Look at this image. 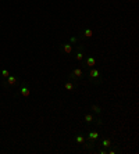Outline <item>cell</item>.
Returning a JSON list of instances; mask_svg holds the SVG:
<instances>
[{
  "instance_id": "6da1fadb",
  "label": "cell",
  "mask_w": 139,
  "mask_h": 154,
  "mask_svg": "<svg viewBox=\"0 0 139 154\" xmlns=\"http://www.w3.org/2000/svg\"><path fill=\"white\" fill-rule=\"evenodd\" d=\"M88 79H89V82L93 83V85H102L103 83V75L100 74V71L97 68H89Z\"/></svg>"
},
{
  "instance_id": "277c9868",
  "label": "cell",
  "mask_w": 139,
  "mask_h": 154,
  "mask_svg": "<svg viewBox=\"0 0 139 154\" xmlns=\"http://www.w3.org/2000/svg\"><path fill=\"white\" fill-rule=\"evenodd\" d=\"M70 81H74V82H81L84 78H85V72L82 68H75L70 72V75L67 76Z\"/></svg>"
},
{
  "instance_id": "d6986e66",
  "label": "cell",
  "mask_w": 139,
  "mask_h": 154,
  "mask_svg": "<svg viewBox=\"0 0 139 154\" xmlns=\"http://www.w3.org/2000/svg\"><path fill=\"white\" fill-rule=\"evenodd\" d=\"M97 153H99V154H107V149H103V147H102Z\"/></svg>"
},
{
  "instance_id": "5bb4252c",
  "label": "cell",
  "mask_w": 139,
  "mask_h": 154,
  "mask_svg": "<svg viewBox=\"0 0 139 154\" xmlns=\"http://www.w3.org/2000/svg\"><path fill=\"white\" fill-rule=\"evenodd\" d=\"M99 137H100V133H99L97 131H89V133H88V139H89V140H95V142H97Z\"/></svg>"
},
{
  "instance_id": "e0dca14e",
  "label": "cell",
  "mask_w": 139,
  "mask_h": 154,
  "mask_svg": "<svg viewBox=\"0 0 139 154\" xmlns=\"http://www.w3.org/2000/svg\"><path fill=\"white\" fill-rule=\"evenodd\" d=\"M10 75V72H9V70H6V68H3V70H0V76L4 79V78H7Z\"/></svg>"
},
{
  "instance_id": "30bf717a",
  "label": "cell",
  "mask_w": 139,
  "mask_h": 154,
  "mask_svg": "<svg viewBox=\"0 0 139 154\" xmlns=\"http://www.w3.org/2000/svg\"><path fill=\"white\" fill-rule=\"evenodd\" d=\"M95 146H96V142L95 140H89V139L86 140L85 139V142L82 143V149L84 150H88V151H92L95 149Z\"/></svg>"
},
{
  "instance_id": "5b68a950",
  "label": "cell",
  "mask_w": 139,
  "mask_h": 154,
  "mask_svg": "<svg viewBox=\"0 0 139 154\" xmlns=\"http://www.w3.org/2000/svg\"><path fill=\"white\" fill-rule=\"evenodd\" d=\"M72 58H75L76 61H82L84 60V57H85V46L84 44H78L76 47H75V53L72 51Z\"/></svg>"
},
{
  "instance_id": "8992f818",
  "label": "cell",
  "mask_w": 139,
  "mask_h": 154,
  "mask_svg": "<svg viewBox=\"0 0 139 154\" xmlns=\"http://www.w3.org/2000/svg\"><path fill=\"white\" fill-rule=\"evenodd\" d=\"M59 50L63 54H72L74 44H71V43H61V44H59Z\"/></svg>"
},
{
  "instance_id": "52a82bcc",
  "label": "cell",
  "mask_w": 139,
  "mask_h": 154,
  "mask_svg": "<svg viewBox=\"0 0 139 154\" xmlns=\"http://www.w3.org/2000/svg\"><path fill=\"white\" fill-rule=\"evenodd\" d=\"M96 65V58L93 56H85L82 60V67H88V68H93Z\"/></svg>"
},
{
  "instance_id": "7c38bea8",
  "label": "cell",
  "mask_w": 139,
  "mask_h": 154,
  "mask_svg": "<svg viewBox=\"0 0 139 154\" xmlns=\"http://www.w3.org/2000/svg\"><path fill=\"white\" fill-rule=\"evenodd\" d=\"M95 118H96V115H95V114H92V113H88V114H85V117H84V119H85L86 126H90L92 123L95 122Z\"/></svg>"
},
{
  "instance_id": "7a4b0ae2",
  "label": "cell",
  "mask_w": 139,
  "mask_h": 154,
  "mask_svg": "<svg viewBox=\"0 0 139 154\" xmlns=\"http://www.w3.org/2000/svg\"><path fill=\"white\" fill-rule=\"evenodd\" d=\"M31 94V88L27 82H22L21 85L17 86V90L14 93V97H24V99H28Z\"/></svg>"
},
{
  "instance_id": "ba28073f",
  "label": "cell",
  "mask_w": 139,
  "mask_h": 154,
  "mask_svg": "<svg viewBox=\"0 0 139 154\" xmlns=\"http://www.w3.org/2000/svg\"><path fill=\"white\" fill-rule=\"evenodd\" d=\"M92 36H93V29H92V28H85V29L81 31V33H79L78 38H79L81 40H89Z\"/></svg>"
},
{
  "instance_id": "8fae6325",
  "label": "cell",
  "mask_w": 139,
  "mask_h": 154,
  "mask_svg": "<svg viewBox=\"0 0 139 154\" xmlns=\"http://www.w3.org/2000/svg\"><path fill=\"white\" fill-rule=\"evenodd\" d=\"M96 143L100 144L103 149H107V150H108V149L111 147V139H108V137H104V139H99Z\"/></svg>"
},
{
  "instance_id": "4fadbf2b",
  "label": "cell",
  "mask_w": 139,
  "mask_h": 154,
  "mask_svg": "<svg viewBox=\"0 0 139 154\" xmlns=\"http://www.w3.org/2000/svg\"><path fill=\"white\" fill-rule=\"evenodd\" d=\"M90 111H92V114H95V115H97V117H100L102 115V107L100 106H97V104H92L90 106Z\"/></svg>"
},
{
  "instance_id": "9c48e42d",
  "label": "cell",
  "mask_w": 139,
  "mask_h": 154,
  "mask_svg": "<svg viewBox=\"0 0 139 154\" xmlns=\"http://www.w3.org/2000/svg\"><path fill=\"white\" fill-rule=\"evenodd\" d=\"M78 89V82H74V81H67V82L64 83V90H67V92H75Z\"/></svg>"
},
{
  "instance_id": "2e32d148",
  "label": "cell",
  "mask_w": 139,
  "mask_h": 154,
  "mask_svg": "<svg viewBox=\"0 0 139 154\" xmlns=\"http://www.w3.org/2000/svg\"><path fill=\"white\" fill-rule=\"evenodd\" d=\"M95 125H96V126H99V128H102V126H103V119H102V118H100V117H97L96 115V118H95Z\"/></svg>"
},
{
  "instance_id": "3957f363",
  "label": "cell",
  "mask_w": 139,
  "mask_h": 154,
  "mask_svg": "<svg viewBox=\"0 0 139 154\" xmlns=\"http://www.w3.org/2000/svg\"><path fill=\"white\" fill-rule=\"evenodd\" d=\"M1 86H3L6 90H10V89H13V88H17V86H18V78H17L15 75H11L10 74L7 78L3 79Z\"/></svg>"
},
{
  "instance_id": "ac0fdd59",
  "label": "cell",
  "mask_w": 139,
  "mask_h": 154,
  "mask_svg": "<svg viewBox=\"0 0 139 154\" xmlns=\"http://www.w3.org/2000/svg\"><path fill=\"white\" fill-rule=\"evenodd\" d=\"M78 40H79V38H78V36H71L68 43H71V44H76V43H78Z\"/></svg>"
},
{
  "instance_id": "9a60e30c",
  "label": "cell",
  "mask_w": 139,
  "mask_h": 154,
  "mask_svg": "<svg viewBox=\"0 0 139 154\" xmlns=\"http://www.w3.org/2000/svg\"><path fill=\"white\" fill-rule=\"evenodd\" d=\"M75 142L78 144H82L84 142H85V135L84 133H78L76 136H75Z\"/></svg>"
}]
</instances>
